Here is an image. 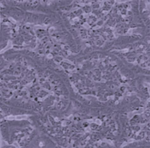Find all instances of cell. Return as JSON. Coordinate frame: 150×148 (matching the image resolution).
I'll return each mask as SVG.
<instances>
[{
  "mask_svg": "<svg viewBox=\"0 0 150 148\" xmlns=\"http://www.w3.org/2000/svg\"><path fill=\"white\" fill-rule=\"evenodd\" d=\"M131 134L132 135H133L132 136V138L136 139H142L145 136V134L142 130H141L139 127H138L135 128H133L131 130Z\"/></svg>",
  "mask_w": 150,
  "mask_h": 148,
  "instance_id": "6da1fadb",
  "label": "cell"
},
{
  "mask_svg": "<svg viewBox=\"0 0 150 148\" xmlns=\"http://www.w3.org/2000/svg\"><path fill=\"white\" fill-rule=\"evenodd\" d=\"M137 62L143 68L148 67L149 65V61L148 57L143 54L138 58Z\"/></svg>",
  "mask_w": 150,
  "mask_h": 148,
  "instance_id": "7a4b0ae2",
  "label": "cell"
},
{
  "mask_svg": "<svg viewBox=\"0 0 150 148\" xmlns=\"http://www.w3.org/2000/svg\"><path fill=\"white\" fill-rule=\"evenodd\" d=\"M135 51L138 53H144L146 52L147 48L145 43H138L135 44Z\"/></svg>",
  "mask_w": 150,
  "mask_h": 148,
  "instance_id": "3957f363",
  "label": "cell"
},
{
  "mask_svg": "<svg viewBox=\"0 0 150 148\" xmlns=\"http://www.w3.org/2000/svg\"><path fill=\"white\" fill-rule=\"evenodd\" d=\"M27 116L26 115H18L14 117V119L16 120H22L25 119L27 118Z\"/></svg>",
  "mask_w": 150,
  "mask_h": 148,
  "instance_id": "277c9868",
  "label": "cell"
},
{
  "mask_svg": "<svg viewBox=\"0 0 150 148\" xmlns=\"http://www.w3.org/2000/svg\"><path fill=\"white\" fill-rule=\"evenodd\" d=\"M9 20H10V21L11 22H12L13 23H14V24H15V23L16 22L15 20L12 18H10Z\"/></svg>",
  "mask_w": 150,
  "mask_h": 148,
  "instance_id": "5b68a950",
  "label": "cell"
}]
</instances>
